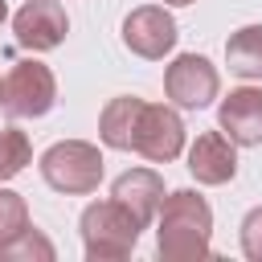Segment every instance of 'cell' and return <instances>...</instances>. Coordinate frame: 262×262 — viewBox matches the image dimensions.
Instances as JSON below:
<instances>
[{"mask_svg": "<svg viewBox=\"0 0 262 262\" xmlns=\"http://www.w3.org/2000/svg\"><path fill=\"white\" fill-rule=\"evenodd\" d=\"M209 237H213V209L201 192L176 188L160 205V229H156V250L164 262H201L209 258Z\"/></svg>", "mask_w": 262, "mask_h": 262, "instance_id": "obj_1", "label": "cell"}, {"mask_svg": "<svg viewBox=\"0 0 262 262\" xmlns=\"http://www.w3.org/2000/svg\"><path fill=\"white\" fill-rule=\"evenodd\" d=\"M82 242H86V258L90 262H119L135 250L139 242V217L123 205V201H94L82 209Z\"/></svg>", "mask_w": 262, "mask_h": 262, "instance_id": "obj_2", "label": "cell"}, {"mask_svg": "<svg viewBox=\"0 0 262 262\" xmlns=\"http://www.w3.org/2000/svg\"><path fill=\"white\" fill-rule=\"evenodd\" d=\"M41 176L49 188H57L66 196H86L102 184V156L86 139H61V143L45 147Z\"/></svg>", "mask_w": 262, "mask_h": 262, "instance_id": "obj_3", "label": "cell"}, {"mask_svg": "<svg viewBox=\"0 0 262 262\" xmlns=\"http://www.w3.org/2000/svg\"><path fill=\"white\" fill-rule=\"evenodd\" d=\"M57 102V82L45 61H16L4 78V111L12 119H37Z\"/></svg>", "mask_w": 262, "mask_h": 262, "instance_id": "obj_4", "label": "cell"}, {"mask_svg": "<svg viewBox=\"0 0 262 262\" xmlns=\"http://www.w3.org/2000/svg\"><path fill=\"white\" fill-rule=\"evenodd\" d=\"M164 90L176 106L184 111H201L217 98L221 90V78H217V66H209V57L201 53H180L168 70H164Z\"/></svg>", "mask_w": 262, "mask_h": 262, "instance_id": "obj_5", "label": "cell"}, {"mask_svg": "<svg viewBox=\"0 0 262 262\" xmlns=\"http://www.w3.org/2000/svg\"><path fill=\"white\" fill-rule=\"evenodd\" d=\"M135 151L151 164H168L184 151V123L164 102H143L139 127H135Z\"/></svg>", "mask_w": 262, "mask_h": 262, "instance_id": "obj_6", "label": "cell"}, {"mask_svg": "<svg viewBox=\"0 0 262 262\" xmlns=\"http://www.w3.org/2000/svg\"><path fill=\"white\" fill-rule=\"evenodd\" d=\"M176 20L160 8V4H143V8H131L127 20H123V45L147 61H160L164 53H172L176 45Z\"/></svg>", "mask_w": 262, "mask_h": 262, "instance_id": "obj_7", "label": "cell"}, {"mask_svg": "<svg viewBox=\"0 0 262 262\" xmlns=\"http://www.w3.org/2000/svg\"><path fill=\"white\" fill-rule=\"evenodd\" d=\"M12 33L25 49L33 53H45V49H57L70 33V16L57 0H25V8L12 16Z\"/></svg>", "mask_w": 262, "mask_h": 262, "instance_id": "obj_8", "label": "cell"}, {"mask_svg": "<svg viewBox=\"0 0 262 262\" xmlns=\"http://www.w3.org/2000/svg\"><path fill=\"white\" fill-rule=\"evenodd\" d=\"M217 123L237 147H262V90L258 86L229 90V98H221L217 106Z\"/></svg>", "mask_w": 262, "mask_h": 262, "instance_id": "obj_9", "label": "cell"}, {"mask_svg": "<svg viewBox=\"0 0 262 262\" xmlns=\"http://www.w3.org/2000/svg\"><path fill=\"white\" fill-rule=\"evenodd\" d=\"M233 147L237 143L225 131L196 135V143L188 147V172L201 184H225V180H233V172H237V151Z\"/></svg>", "mask_w": 262, "mask_h": 262, "instance_id": "obj_10", "label": "cell"}, {"mask_svg": "<svg viewBox=\"0 0 262 262\" xmlns=\"http://www.w3.org/2000/svg\"><path fill=\"white\" fill-rule=\"evenodd\" d=\"M115 201H123L135 217H139V225H147L156 213H160V205H164V180H160V172H151V168H131V172H123L119 180H115V192H111Z\"/></svg>", "mask_w": 262, "mask_h": 262, "instance_id": "obj_11", "label": "cell"}, {"mask_svg": "<svg viewBox=\"0 0 262 262\" xmlns=\"http://www.w3.org/2000/svg\"><path fill=\"white\" fill-rule=\"evenodd\" d=\"M139 111H143V98L135 94H123V98H111L98 115V139L115 151H135V127H139Z\"/></svg>", "mask_w": 262, "mask_h": 262, "instance_id": "obj_12", "label": "cell"}, {"mask_svg": "<svg viewBox=\"0 0 262 262\" xmlns=\"http://www.w3.org/2000/svg\"><path fill=\"white\" fill-rule=\"evenodd\" d=\"M225 61L237 78H262V25H246L225 41Z\"/></svg>", "mask_w": 262, "mask_h": 262, "instance_id": "obj_13", "label": "cell"}, {"mask_svg": "<svg viewBox=\"0 0 262 262\" xmlns=\"http://www.w3.org/2000/svg\"><path fill=\"white\" fill-rule=\"evenodd\" d=\"M29 160H33L29 135L16 131V127H4V131H0V180H12L16 172H25Z\"/></svg>", "mask_w": 262, "mask_h": 262, "instance_id": "obj_14", "label": "cell"}, {"mask_svg": "<svg viewBox=\"0 0 262 262\" xmlns=\"http://www.w3.org/2000/svg\"><path fill=\"white\" fill-rule=\"evenodd\" d=\"M25 229H29V205H25V196L12 192V188H0V246L12 242V237H20Z\"/></svg>", "mask_w": 262, "mask_h": 262, "instance_id": "obj_15", "label": "cell"}, {"mask_svg": "<svg viewBox=\"0 0 262 262\" xmlns=\"http://www.w3.org/2000/svg\"><path fill=\"white\" fill-rule=\"evenodd\" d=\"M0 258H41V262H49V258H53V246H49L45 233H37V229L29 225L20 237H12V242L0 246Z\"/></svg>", "mask_w": 262, "mask_h": 262, "instance_id": "obj_16", "label": "cell"}, {"mask_svg": "<svg viewBox=\"0 0 262 262\" xmlns=\"http://www.w3.org/2000/svg\"><path fill=\"white\" fill-rule=\"evenodd\" d=\"M242 254L250 262H262V205L250 209L246 221H242Z\"/></svg>", "mask_w": 262, "mask_h": 262, "instance_id": "obj_17", "label": "cell"}, {"mask_svg": "<svg viewBox=\"0 0 262 262\" xmlns=\"http://www.w3.org/2000/svg\"><path fill=\"white\" fill-rule=\"evenodd\" d=\"M164 4H172V8H184V4H196V0H164Z\"/></svg>", "mask_w": 262, "mask_h": 262, "instance_id": "obj_18", "label": "cell"}, {"mask_svg": "<svg viewBox=\"0 0 262 262\" xmlns=\"http://www.w3.org/2000/svg\"><path fill=\"white\" fill-rule=\"evenodd\" d=\"M4 16H8V4H4V0H0V25H4Z\"/></svg>", "mask_w": 262, "mask_h": 262, "instance_id": "obj_19", "label": "cell"}, {"mask_svg": "<svg viewBox=\"0 0 262 262\" xmlns=\"http://www.w3.org/2000/svg\"><path fill=\"white\" fill-rule=\"evenodd\" d=\"M0 106H4V82H0Z\"/></svg>", "mask_w": 262, "mask_h": 262, "instance_id": "obj_20", "label": "cell"}]
</instances>
